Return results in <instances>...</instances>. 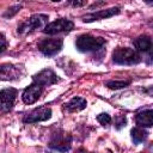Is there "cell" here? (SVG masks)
Segmentation results:
<instances>
[{
	"label": "cell",
	"instance_id": "21",
	"mask_svg": "<svg viewBox=\"0 0 153 153\" xmlns=\"http://www.w3.org/2000/svg\"><path fill=\"white\" fill-rule=\"evenodd\" d=\"M68 4L74 6V7H79V6H82L85 4V0H68Z\"/></svg>",
	"mask_w": 153,
	"mask_h": 153
},
{
	"label": "cell",
	"instance_id": "4",
	"mask_svg": "<svg viewBox=\"0 0 153 153\" xmlns=\"http://www.w3.org/2000/svg\"><path fill=\"white\" fill-rule=\"evenodd\" d=\"M62 39L61 38H45L38 43V49L47 56H53L57 54L62 48Z\"/></svg>",
	"mask_w": 153,
	"mask_h": 153
},
{
	"label": "cell",
	"instance_id": "6",
	"mask_svg": "<svg viewBox=\"0 0 153 153\" xmlns=\"http://www.w3.org/2000/svg\"><path fill=\"white\" fill-rule=\"evenodd\" d=\"M43 90H44V86H42L41 84L33 81L29 87H26L24 90L23 96H22L23 97V102L25 104H32V103H35L41 97Z\"/></svg>",
	"mask_w": 153,
	"mask_h": 153
},
{
	"label": "cell",
	"instance_id": "15",
	"mask_svg": "<svg viewBox=\"0 0 153 153\" xmlns=\"http://www.w3.org/2000/svg\"><path fill=\"white\" fill-rule=\"evenodd\" d=\"M134 45L137 51H149L152 48V41L149 36H140L134 41Z\"/></svg>",
	"mask_w": 153,
	"mask_h": 153
},
{
	"label": "cell",
	"instance_id": "10",
	"mask_svg": "<svg viewBox=\"0 0 153 153\" xmlns=\"http://www.w3.org/2000/svg\"><path fill=\"white\" fill-rule=\"evenodd\" d=\"M33 81H36V82H38V84H41L42 86L45 87V86H49V85H53V84L57 82L59 78L51 69H43L38 74L33 75Z\"/></svg>",
	"mask_w": 153,
	"mask_h": 153
},
{
	"label": "cell",
	"instance_id": "12",
	"mask_svg": "<svg viewBox=\"0 0 153 153\" xmlns=\"http://www.w3.org/2000/svg\"><path fill=\"white\" fill-rule=\"evenodd\" d=\"M50 148L56 151H68L71 148V137L63 134H55L53 140L50 141Z\"/></svg>",
	"mask_w": 153,
	"mask_h": 153
},
{
	"label": "cell",
	"instance_id": "18",
	"mask_svg": "<svg viewBox=\"0 0 153 153\" xmlns=\"http://www.w3.org/2000/svg\"><path fill=\"white\" fill-rule=\"evenodd\" d=\"M97 121H98L100 124H103V126H108V124L111 122V117H110L109 114L103 112V114H99V115L97 116Z\"/></svg>",
	"mask_w": 153,
	"mask_h": 153
},
{
	"label": "cell",
	"instance_id": "3",
	"mask_svg": "<svg viewBox=\"0 0 153 153\" xmlns=\"http://www.w3.org/2000/svg\"><path fill=\"white\" fill-rule=\"evenodd\" d=\"M47 23H48V16L33 14L18 26V32L19 33H30V32H33L36 30L45 27Z\"/></svg>",
	"mask_w": 153,
	"mask_h": 153
},
{
	"label": "cell",
	"instance_id": "23",
	"mask_svg": "<svg viewBox=\"0 0 153 153\" xmlns=\"http://www.w3.org/2000/svg\"><path fill=\"white\" fill-rule=\"evenodd\" d=\"M51 1H60V0H51Z\"/></svg>",
	"mask_w": 153,
	"mask_h": 153
},
{
	"label": "cell",
	"instance_id": "14",
	"mask_svg": "<svg viewBox=\"0 0 153 153\" xmlns=\"http://www.w3.org/2000/svg\"><path fill=\"white\" fill-rule=\"evenodd\" d=\"M86 100L84 98L80 97H74L73 99H71L68 103L65 104V110L69 111V112H74V111H80L82 109L86 108Z\"/></svg>",
	"mask_w": 153,
	"mask_h": 153
},
{
	"label": "cell",
	"instance_id": "2",
	"mask_svg": "<svg viewBox=\"0 0 153 153\" xmlns=\"http://www.w3.org/2000/svg\"><path fill=\"white\" fill-rule=\"evenodd\" d=\"M112 60L118 65H135L141 61L136 50L130 48H117L112 53Z\"/></svg>",
	"mask_w": 153,
	"mask_h": 153
},
{
	"label": "cell",
	"instance_id": "13",
	"mask_svg": "<svg viewBox=\"0 0 153 153\" xmlns=\"http://www.w3.org/2000/svg\"><path fill=\"white\" fill-rule=\"evenodd\" d=\"M135 121H136V124L139 127H143V128L152 127V124H153V111L151 109L140 111L135 116Z\"/></svg>",
	"mask_w": 153,
	"mask_h": 153
},
{
	"label": "cell",
	"instance_id": "19",
	"mask_svg": "<svg viewBox=\"0 0 153 153\" xmlns=\"http://www.w3.org/2000/svg\"><path fill=\"white\" fill-rule=\"evenodd\" d=\"M126 123H127L126 117H124V116H120V117H117V120H116V128H117V129H121L122 127L126 126Z\"/></svg>",
	"mask_w": 153,
	"mask_h": 153
},
{
	"label": "cell",
	"instance_id": "16",
	"mask_svg": "<svg viewBox=\"0 0 153 153\" xmlns=\"http://www.w3.org/2000/svg\"><path fill=\"white\" fill-rule=\"evenodd\" d=\"M130 134H131V139H133V141L135 143H140V142L145 141L147 139V135H148V133L143 129V127L133 128L131 131H130Z\"/></svg>",
	"mask_w": 153,
	"mask_h": 153
},
{
	"label": "cell",
	"instance_id": "7",
	"mask_svg": "<svg viewBox=\"0 0 153 153\" xmlns=\"http://www.w3.org/2000/svg\"><path fill=\"white\" fill-rule=\"evenodd\" d=\"M17 97V91L12 87L4 88L0 91V111H10L14 104Z\"/></svg>",
	"mask_w": 153,
	"mask_h": 153
},
{
	"label": "cell",
	"instance_id": "1",
	"mask_svg": "<svg viewBox=\"0 0 153 153\" xmlns=\"http://www.w3.org/2000/svg\"><path fill=\"white\" fill-rule=\"evenodd\" d=\"M105 44V39L103 37H93L91 35H82L78 37L75 45L78 50L82 53H90V51H99L103 49Z\"/></svg>",
	"mask_w": 153,
	"mask_h": 153
},
{
	"label": "cell",
	"instance_id": "9",
	"mask_svg": "<svg viewBox=\"0 0 153 153\" xmlns=\"http://www.w3.org/2000/svg\"><path fill=\"white\" fill-rule=\"evenodd\" d=\"M50 117H51V109L38 108V109H35L33 111H31L30 114H27L23 121L25 123H36V122H41V121H47Z\"/></svg>",
	"mask_w": 153,
	"mask_h": 153
},
{
	"label": "cell",
	"instance_id": "8",
	"mask_svg": "<svg viewBox=\"0 0 153 153\" xmlns=\"http://www.w3.org/2000/svg\"><path fill=\"white\" fill-rule=\"evenodd\" d=\"M23 68L20 66H14L10 63L0 65V80H16L20 78Z\"/></svg>",
	"mask_w": 153,
	"mask_h": 153
},
{
	"label": "cell",
	"instance_id": "17",
	"mask_svg": "<svg viewBox=\"0 0 153 153\" xmlns=\"http://www.w3.org/2000/svg\"><path fill=\"white\" fill-rule=\"evenodd\" d=\"M129 84H130V81H129V80H127V81H124V80H121V81L112 80V81H108V82H106V86H108L109 88L117 90V88H123V87H127Z\"/></svg>",
	"mask_w": 153,
	"mask_h": 153
},
{
	"label": "cell",
	"instance_id": "5",
	"mask_svg": "<svg viewBox=\"0 0 153 153\" xmlns=\"http://www.w3.org/2000/svg\"><path fill=\"white\" fill-rule=\"evenodd\" d=\"M73 27H74L73 22L65 19V18H61V19H57V20L45 25L43 31H44V33H48V35H55L59 32H68Z\"/></svg>",
	"mask_w": 153,
	"mask_h": 153
},
{
	"label": "cell",
	"instance_id": "22",
	"mask_svg": "<svg viewBox=\"0 0 153 153\" xmlns=\"http://www.w3.org/2000/svg\"><path fill=\"white\" fill-rule=\"evenodd\" d=\"M145 1H146V2H147V4H151V2H152V1H153V0H145Z\"/></svg>",
	"mask_w": 153,
	"mask_h": 153
},
{
	"label": "cell",
	"instance_id": "20",
	"mask_svg": "<svg viewBox=\"0 0 153 153\" xmlns=\"http://www.w3.org/2000/svg\"><path fill=\"white\" fill-rule=\"evenodd\" d=\"M6 47H7L6 37H5L2 33H0V53H1V51H4V50L6 49Z\"/></svg>",
	"mask_w": 153,
	"mask_h": 153
},
{
	"label": "cell",
	"instance_id": "11",
	"mask_svg": "<svg viewBox=\"0 0 153 153\" xmlns=\"http://www.w3.org/2000/svg\"><path fill=\"white\" fill-rule=\"evenodd\" d=\"M120 13V8L118 7H112V8H108V10H102L94 13H90L85 17H82V20L85 23H91L94 20H100V19H105V18H110L115 14Z\"/></svg>",
	"mask_w": 153,
	"mask_h": 153
}]
</instances>
